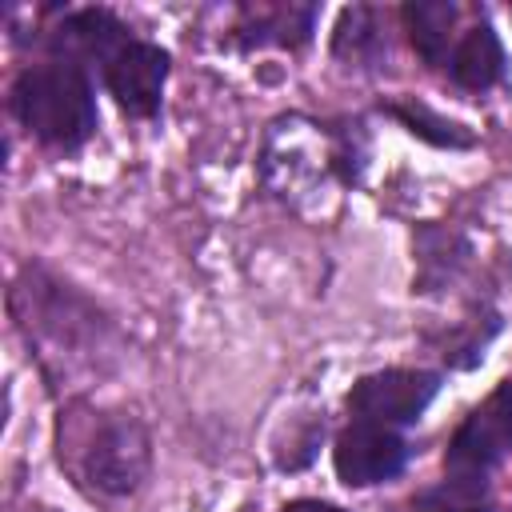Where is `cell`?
<instances>
[{
	"mask_svg": "<svg viewBox=\"0 0 512 512\" xmlns=\"http://www.w3.org/2000/svg\"><path fill=\"white\" fill-rule=\"evenodd\" d=\"M56 456L92 496H128L148 472V432L136 416L76 400L56 420Z\"/></svg>",
	"mask_w": 512,
	"mask_h": 512,
	"instance_id": "6da1fadb",
	"label": "cell"
},
{
	"mask_svg": "<svg viewBox=\"0 0 512 512\" xmlns=\"http://www.w3.org/2000/svg\"><path fill=\"white\" fill-rule=\"evenodd\" d=\"M460 8L448 0H416L400 8V20L408 28V40L416 48V56L428 68L448 64V44H452V28H456Z\"/></svg>",
	"mask_w": 512,
	"mask_h": 512,
	"instance_id": "30bf717a",
	"label": "cell"
},
{
	"mask_svg": "<svg viewBox=\"0 0 512 512\" xmlns=\"http://www.w3.org/2000/svg\"><path fill=\"white\" fill-rule=\"evenodd\" d=\"M440 376L424 368H384L372 376H360L348 392V412L352 420L384 424V428H404L424 416V408L436 400Z\"/></svg>",
	"mask_w": 512,
	"mask_h": 512,
	"instance_id": "277c9868",
	"label": "cell"
},
{
	"mask_svg": "<svg viewBox=\"0 0 512 512\" xmlns=\"http://www.w3.org/2000/svg\"><path fill=\"white\" fill-rule=\"evenodd\" d=\"M332 464H336V476L348 488H368V484L400 476V468L408 464V440L400 436V428L352 420L336 436Z\"/></svg>",
	"mask_w": 512,
	"mask_h": 512,
	"instance_id": "5b68a950",
	"label": "cell"
},
{
	"mask_svg": "<svg viewBox=\"0 0 512 512\" xmlns=\"http://www.w3.org/2000/svg\"><path fill=\"white\" fill-rule=\"evenodd\" d=\"M316 24V8L312 4H248L240 8V44H304L308 32Z\"/></svg>",
	"mask_w": 512,
	"mask_h": 512,
	"instance_id": "ba28073f",
	"label": "cell"
},
{
	"mask_svg": "<svg viewBox=\"0 0 512 512\" xmlns=\"http://www.w3.org/2000/svg\"><path fill=\"white\" fill-rule=\"evenodd\" d=\"M128 44L124 24L108 12V8H84L64 16V24L52 36V48L60 52V60H80V56H104V64Z\"/></svg>",
	"mask_w": 512,
	"mask_h": 512,
	"instance_id": "52a82bcc",
	"label": "cell"
},
{
	"mask_svg": "<svg viewBox=\"0 0 512 512\" xmlns=\"http://www.w3.org/2000/svg\"><path fill=\"white\" fill-rule=\"evenodd\" d=\"M168 80V52L144 40H128L108 64H104V84L116 96V104L136 116L148 120L160 108V92Z\"/></svg>",
	"mask_w": 512,
	"mask_h": 512,
	"instance_id": "8992f818",
	"label": "cell"
},
{
	"mask_svg": "<svg viewBox=\"0 0 512 512\" xmlns=\"http://www.w3.org/2000/svg\"><path fill=\"white\" fill-rule=\"evenodd\" d=\"M384 112L392 120H400L412 136H420V140H428L436 148H468L472 144V132L464 124H456V120H448V116H440V112H432V108H424L416 100H396Z\"/></svg>",
	"mask_w": 512,
	"mask_h": 512,
	"instance_id": "7c38bea8",
	"label": "cell"
},
{
	"mask_svg": "<svg viewBox=\"0 0 512 512\" xmlns=\"http://www.w3.org/2000/svg\"><path fill=\"white\" fill-rule=\"evenodd\" d=\"M504 452H512V376L456 428L444 464L456 480L484 488V476L504 460Z\"/></svg>",
	"mask_w": 512,
	"mask_h": 512,
	"instance_id": "3957f363",
	"label": "cell"
},
{
	"mask_svg": "<svg viewBox=\"0 0 512 512\" xmlns=\"http://www.w3.org/2000/svg\"><path fill=\"white\" fill-rule=\"evenodd\" d=\"M16 120L52 148H80L96 132V100L80 64L48 60L32 64L12 84Z\"/></svg>",
	"mask_w": 512,
	"mask_h": 512,
	"instance_id": "7a4b0ae2",
	"label": "cell"
},
{
	"mask_svg": "<svg viewBox=\"0 0 512 512\" xmlns=\"http://www.w3.org/2000/svg\"><path fill=\"white\" fill-rule=\"evenodd\" d=\"M460 512H492V508H460Z\"/></svg>",
	"mask_w": 512,
	"mask_h": 512,
	"instance_id": "5bb4252c",
	"label": "cell"
},
{
	"mask_svg": "<svg viewBox=\"0 0 512 512\" xmlns=\"http://www.w3.org/2000/svg\"><path fill=\"white\" fill-rule=\"evenodd\" d=\"M332 52L348 64H368V60H380L388 52L384 44V32L376 24V8H344L340 16V28H336V40H332Z\"/></svg>",
	"mask_w": 512,
	"mask_h": 512,
	"instance_id": "8fae6325",
	"label": "cell"
},
{
	"mask_svg": "<svg viewBox=\"0 0 512 512\" xmlns=\"http://www.w3.org/2000/svg\"><path fill=\"white\" fill-rule=\"evenodd\" d=\"M284 512H344V508H336L328 500H292Z\"/></svg>",
	"mask_w": 512,
	"mask_h": 512,
	"instance_id": "4fadbf2b",
	"label": "cell"
},
{
	"mask_svg": "<svg viewBox=\"0 0 512 512\" xmlns=\"http://www.w3.org/2000/svg\"><path fill=\"white\" fill-rule=\"evenodd\" d=\"M452 80L464 92H488L492 84L504 80V44L492 32V24H476L464 32V40L448 56Z\"/></svg>",
	"mask_w": 512,
	"mask_h": 512,
	"instance_id": "9c48e42d",
	"label": "cell"
}]
</instances>
